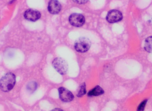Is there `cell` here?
Segmentation results:
<instances>
[{
  "mask_svg": "<svg viewBox=\"0 0 152 111\" xmlns=\"http://www.w3.org/2000/svg\"><path fill=\"white\" fill-rule=\"evenodd\" d=\"M16 83V77L13 73L9 72L4 76L0 80V88L4 92L11 91Z\"/></svg>",
  "mask_w": 152,
  "mask_h": 111,
  "instance_id": "obj_1",
  "label": "cell"
},
{
  "mask_svg": "<svg viewBox=\"0 0 152 111\" xmlns=\"http://www.w3.org/2000/svg\"><path fill=\"white\" fill-rule=\"evenodd\" d=\"M53 68L61 75H64L66 74L68 69L67 63L65 60L61 58H56L54 59L52 62Z\"/></svg>",
  "mask_w": 152,
  "mask_h": 111,
  "instance_id": "obj_2",
  "label": "cell"
},
{
  "mask_svg": "<svg viewBox=\"0 0 152 111\" xmlns=\"http://www.w3.org/2000/svg\"><path fill=\"white\" fill-rule=\"evenodd\" d=\"M91 43L89 39L86 37H82L78 39L75 44V48L79 52L84 53L87 51L90 46Z\"/></svg>",
  "mask_w": 152,
  "mask_h": 111,
  "instance_id": "obj_3",
  "label": "cell"
},
{
  "mask_svg": "<svg viewBox=\"0 0 152 111\" xmlns=\"http://www.w3.org/2000/svg\"><path fill=\"white\" fill-rule=\"evenodd\" d=\"M69 23L75 27H81L85 24V18L83 15L78 13H73L69 16Z\"/></svg>",
  "mask_w": 152,
  "mask_h": 111,
  "instance_id": "obj_4",
  "label": "cell"
},
{
  "mask_svg": "<svg viewBox=\"0 0 152 111\" xmlns=\"http://www.w3.org/2000/svg\"><path fill=\"white\" fill-rule=\"evenodd\" d=\"M58 92L61 101L64 102H70L75 98L73 93L65 87H59Z\"/></svg>",
  "mask_w": 152,
  "mask_h": 111,
  "instance_id": "obj_5",
  "label": "cell"
},
{
  "mask_svg": "<svg viewBox=\"0 0 152 111\" xmlns=\"http://www.w3.org/2000/svg\"><path fill=\"white\" fill-rule=\"evenodd\" d=\"M123 16L122 13L118 10H111L107 13L106 20L110 23L118 22L122 19Z\"/></svg>",
  "mask_w": 152,
  "mask_h": 111,
  "instance_id": "obj_6",
  "label": "cell"
},
{
  "mask_svg": "<svg viewBox=\"0 0 152 111\" xmlns=\"http://www.w3.org/2000/svg\"><path fill=\"white\" fill-rule=\"evenodd\" d=\"M24 18L31 21H35L38 20L41 17V14L38 11L32 9L27 10L24 13Z\"/></svg>",
  "mask_w": 152,
  "mask_h": 111,
  "instance_id": "obj_7",
  "label": "cell"
},
{
  "mask_svg": "<svg viewBox=\"0 0 152 111\" xmlns=\"http://www.w3.org/2000/svg\"><path fill=\"white\" fill-rule=\"evenodd\" d=\"M61 4L57 0H50L49 2L48 10L51 14H58L61 10Z\"/></svg>",
  "mask_w": 152,
  "mask_h": 111,
  "instance_id": "obj_8",
  "label": "cell"
},
{
  "mask_svg": "<svg viewBox=\"0 0 152 111\" xmlns=\"http://www.w3.org/2000/svg\"><path fill=\"white\" fill-rule=\"evenodd\" d=\"M104 93V91L103 90L102 88L99 86H96L94 88H93L92 90H90L88 92V96L90 97V96H96L102 95Z\"/></svg>",
  "mask_w": 152,
  "mask_h": 111,
  "instance_id": "obj_9",
  "label": "cell"
},
{
  "mask_svg": "<svg viewBox=\"0 0 152 111\" xmlns=\"http://www.w3.org/2000/svg\"><path fill=\"white\" fill-rule=\"evenodd\" d=\"M144 49L148 52L152 53V36L149 37L145 39Z\"/></svg>",
  "mask_w": 152,
  "mask_h": 111,
  "instance_id": "obj_10",
  "label": "cell"
},
{
  "mask_svg": "<svg viewBox=\"0 0 152 111\" xmlns=\"http://www.w3.org/2000/svg\"><path fill=\"white\" fill-rule=\"evenodd\" d=\"M86 93V85L85 83H82L77 89V97H81L85 95Z\"/></svg>",
  "mask_w": 152,
  "mask_h": 111,
  "instance_id": "obj_11",
  "label": "cell"
},
{
  "mask_svg": "<svg viewBox=\"0 0 152 111\" xmlns=\"http://www.w3.org/2000/svg\"><path fill=\"white\" fill-rule=\"evenodd\" d=\"M37 87V86L36 83H35V82H31V83H29L28 85L27 89L29 91H31V92L32 91L33 92V91L36 90Z\"/></svg>",
  "mask_w": 152,
  "mask_h": 111,
  "instance_id": "obj_12",
  "label": "cell"
},
{
  "mask_svg": "<svg viewBox=\"0 0 152 111\" xmlns=\"http://www.w3.org/2000/svg\"><path fill=\"white\" fill-rule=\"evenodd\" d=\"M147 101H144L140 104L138 108V111H143L145 107V104H146Z\"/></svg>",
  "mask_w": 152,
  "mask_h": 111,
  "instance_id": "obj_13",
  "label": "cell"
},
{
  "mask_svg": "<svg viewBox=\"0 0 152 111\" xmlns=\"http://www.w3.org/2000/svg\"><path fill=\"white\" fill-rule=\"evenodd\" d=\"M72 1L78 4H84L87 2L88 0H72Z\"/></svg>",
  "mask_w": 152,
  "mask_h": 111,
  "instance_id": "obj_14",
  "label": "cell"
}]
</instances>
